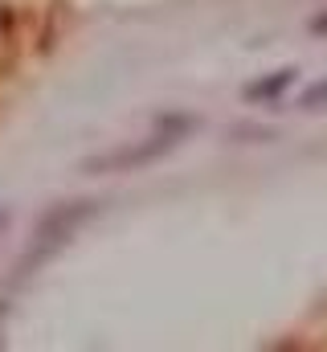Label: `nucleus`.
Masks as SVG:
<instances>
[{
	"label": "nucleus",
	"mask_w": 327,
	"mask_h": 352,
	"mask_svg": "<svg viewBox=\"0 0 327 352\" xmlns=\"http://www.w3.org/2000/svg\"><path fill=\"white\" fill-rule=\"evenodd\" d=\"M299 107L303 111H327V78H319L315 87H307L299 94Z\"/></svg>",
	"instance_id": "20e7f679"
},
{
	"label": "nucleus",
	"mask_w": 327,
	"mask_h": 352,
	"mask_svg": "<svg viewBox=\"0 0 327 352\" xmlns=\"http://www.w3.org/2000/svg\"><path fill=\"white\" fill-rule=\"evenodd\" d=\"M196 127V119H164V127L156 135H148L144 144H131V148H123V152H106V156H90L86 164H82V173H131V168H144V164H152V160H160L168 156L188 131Z\"/></svg>",
	"instance_id": "f03ea898"
},
{
	"label": "nucleus",
	"mask_w": 327,
	"mask_h": 352,
	"mask_svg": "<svg viewBox=\"0 0 327 352\" xmlns=\"http://www.w3.org/2000/svg\"><path fill=\"white\" fill-rule=\"evenodd\" d=\"M94 213H98L94 201H70V205H58L54 213H45L37 221V230H33V242H29L25 258H21V274H29V270H37L41 263H49L70 242V234L78 230L82 221H90Z\"/></svg>",
	"instance_id": "f257e3e1"
},
{
	"label": "nucleus",
	"mask_w": 327,
	"mask_h": 352,
	"mask_svg": "<svg viewBox=\"0 0 327 352\" xmlns=\"http://www.w3.org/2000/svg\"><path fill=\"white\" fill-rule=\"evenodd\" d=\"M311 33H327V12H324V16H315V21H311Z\"/></svg>",
	"instance_id": "39448f33"
},
{
	"label": "nucleus",
	"mask_w": 327,
	"mask_h": 352,
	"mask_svg": "<svg viewBox=\"0 0 327 352\" xmlns=\"http://www.w3.org/2000/svg\"><path fill=\"white\" fill-rule=\"evenodd\" d=\"M286 87H295V70H274L270 78H262V82H249L242 90L245 102H270V98H278Z\"/></svg>",
	"instance_id": "7ed1b4c3"
}]
</instances>
